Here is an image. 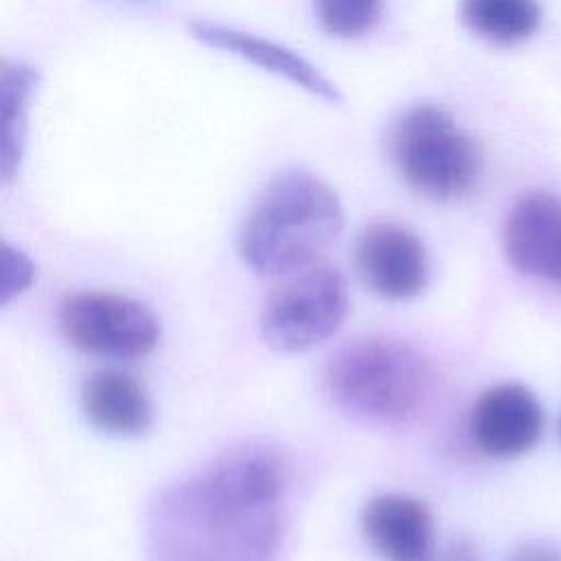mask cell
I'll use <instances>...</instances> for the list:
<instances>
[{
    "instance_id": "obj_1",
    "label": "cell",
    "mask_w": 561,
    "mask_h": 561,
    "mask_svg": "<svg viewBox=\"0 0 561 561\" xmlns=\"http://www.w3.org/2000/svg\"><path fill=\"white\" fill-rule=\"evenodd\" d=\"M285 465L265 445L221 451L167 486L149 508V561H272Z\"/></svg>"
},
{
    "instance_id": "obj_2",
    "label": "cell",
    "mask_w": 561,
    "mask_h": 561,
    "mask_svg": "<svg viewBox=\"0 0 561 561\" xmlns=\"http://www.w3.org/2000/svg\"><path fill=\"white\" fill-rule=\"evenodd\" d=\"M344 210L335 191L313 173H276L245 215L237 250L259 276H285L318 261L337 239Z\"/></svg>"
},
{
    "instance_id": "obj_3",
    "label": "cell",
    "mask_w": 561,
    "mask_h": 561,
    "mask_svg": "<svg viewBox=\"0 0 561 561\" xmlns=\"http://www.w3.org/2000/svg\"><path fill=\"white\" fill-rule=\"evenodd\" d=\"M434 386L427 357L390 337L355 340L337 348L322 370L329 401L355 421L377 425L419 419L434 397Z\"/></svg>"
},
{
    "instance_id": "obj_4",
    "label": "cell",
    "mask_w": 561,
    "mask_h": 561,
    "mask_svg": "<svg viewBox=\"0 0 561 561\" xmlns=\"http://www.w3.org/2000/svg\"><path fill=\"white\" fill-rule=\"evenodd\" d=\"M388 151L408 186L430 199H462L482 175L480 145L438 105L410 107L390 129Z\"/></svg>"
},
{
    "instance_id": "obj_5",
    "label": "cell",
    "mask_w": 561,
    "mask_h": 561,
    "mask_svg": "<svg viewBox=\"0 0 561 561\" xmlns=\"http://www.w3.org/2000/svg\"><path fill=\"white\" fill-rule=\"evenodd\" d=\"M261 311V337L280 353H302L329 340L348 311L344 274L331 263H311L280 276Z\"/></svg>"
},
{
    "instance_id": "obj_6",
    "label": "cell",
    "mask_w": 561,
    "mask_h": 561,
    "mask_svg": "<svg viewBox=\"0 0 561 561\" xmlns=\"http://www.w3.org/2000/svg\"><path fill=\"white\" fill-rule=\"evenodd\" d=\"M57 320L68 344L103 357H142L160 340L156 313L140 300L112 291H77L66 296Z\"/></svg>"
},
{
    "instance_id": "obj_7",
    "label": "cell",
    "mask_w": 561,
    "mask_h": 561,
    "mask_svg": "<svg viewBox=\"0 0 561 561\" xmlns=\"http://www.w3.org/2000/svg\"><path fill=\"white\" fill-rule=\"evenodd\" d=\"M362 283L390 300L419 296L430 276V261L423 241L394 221L368 224L353 250Z\"/></svg>"
},
{
    "instance_id": "obj_8",
    "label": "cell",
    "mask_w": 561,
    "mask_h": 561,
    "mask_svg": "<svg viewBox=\"0 0 561 561\" xmlns=\"http://www.w3.org/2000/svg\"><path fill=\"white\" fill-rule=\"evenodd\" d=\"M543 425L546 416L537 394L517 381L486 388L469 412V436L491 458H515L530 451L541 440Z\"/></svg>"
},
{
    "instance_id": "obj_9",
    "label": "cell",
    "mask_w": 561,
    "mask_h": 561,
    "mask_svg": "<svg viewBox=\"0 0 561 561\" xmlns=\"http://www.w3.org/2000/svg\"><path fill=\"white\" fill-rule=\"evenodd\" d=\"M502 245L513 270L561 287V197L546 191L522 195L504 221Z\"/></svg>"
},
{
    "instance_id": "obj_10",
    "label": "cell",
    "mask_w": 561,
    "mask_h": 561,
    "mask_svg": "<svg viewBox=\"0 0 561 561\" xmlns=\"http://www.w3.org/2000/svg\"><path fill=\"white\" fill-rule=\"evenodd\" d=\"M366 541L388 561H427L434 543L430 508L403 493L370 497L359 515Z\"/></svg>"
},
{
    "instance_id": "obj_11",
    "label": "cell",
    "mask_w": 561,
    "mask_h": 561,
    "mask_svg": "<svg viewBox=\"0 0 561 561\" xmlns=\"http://www.w3.org/2000/svg\"><path fill=\"white\" fill-rule=\"evenodd\" d=\"M188 31L195 39H199L206 46L232 53L276 77L287 79L289 83L307 90L313 96H320L329 103H340L342 94L335 88V83H331L313 64H309L302 55H298L296 50L276 44L272 39L232 28V26H224L217 22H188Z\"/></svg>"
},
{
    "instance_id": "obj_12",
    "label": "cell",
    "mask_w": 561,
    "mask_h": 561,
    "mask_svg": "<svg viewBox=\"0 0 561 561\" xmlns=\"http://www.w3.org/2000/svg\"><path fill=\"white\" fill-rule=\"evenodd\" d=\"M81 410L110 436H140L151 427L153 405L145 386L121 370H96L81 386Z\"/></svg>"
},
{
    "instance_id": "obj_13",
    "label": "cell",
    "mask_w": 561,
    "mask_h": 561,
    "mask_svg": "<svg viewBox=\"0 0 561 561\" xmlns=\"http://www.w3.org/2000/svg\"><path fill=\"white\" fill-rule=\"evenodd\" d=\"M39 75L31 64L4 61L0 70V175L7 184L20 169L26 112Z\"/></svg>"
},
{
    "instance_id": "obj_14",
    "label": "cell",
    "mask_w": 561,
    "mask_h": 561,
    "mask_svg": "<svg viewBox=\"0 0 561 561\" xmlns=\"http://www.w3.org/2000/svg\"><path fill=\"white\" fill-rule=\"evenodd\" d=\"M537 0H460V20L478 37L515 46L530 39L541 26Z\"/></svg>"
},
{
    "instance_id": "obj_15",
    "label": "cell",
    "mask_w": 561,
    "mask_h": 561,
    "mask_svg": "<svg viewBox=\"0 0 561 561\" xmlns=\"http://www.w3.org/2000/svg\"><path fill=\"white\" fill-rule=\"evenodd\" d=\"M313 4L327 33L357 37L377 24L383 0H313Z\"/></svg>"
},
{
    "instance_id": "obj_16",
    "label": "cell",
    "mask_w": 561,
    "mask_h": 561,
    "mask_svg": "<svg viewBox=\"0 0 561 561\" xmlns=\"http://www.w3.org/2000/svg\"><path fill=\"white\" fill-rule=\"evenodd\" d=\"M35 278L33 261L18 248L4 243L2 245V287H0V302L7 305L11 298L20 296L31 287Z\"/></svg>"
},
{
    "instance_id": "obj_17",
    "label": "cell",
    "mask_w": 561,
    "mask_h": 561,
    "mask_svg": "<svg viewBox=\"0 0 561 561\" xmlns=\"http://www.w3.org/2000/svg\"><path fill=\"white\" fill-rule=\"evenodd\" d=\"M508 561H561V550L541 541H533V543L519 546L508 557Z\"/></svg>"
},
{
    "instance_id": "obj_18",
    "label": "cell",
    "mask_w": 561,
    "mask_h": 561,
    "mask_svg": "<svg viewBox=\"0 0 561 561\" xmlns=\"http://www.w3.org/2000/svg\"><path fill=\"white\" fill-rule=\"evenodd\" d=\"M559 438H561V419H559Z\"/></svg>"
}]
</instances>
